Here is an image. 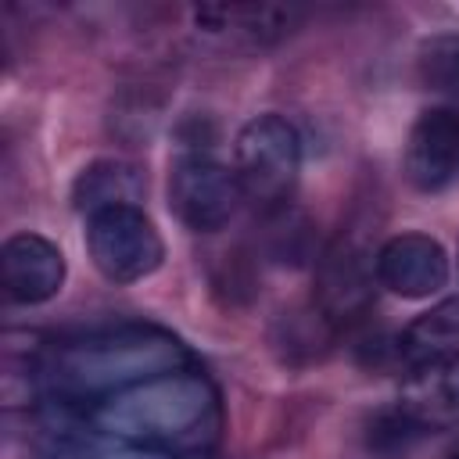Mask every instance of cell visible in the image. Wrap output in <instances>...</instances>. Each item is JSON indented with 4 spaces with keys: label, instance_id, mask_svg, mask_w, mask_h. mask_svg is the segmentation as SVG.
<instances>
[{
    "label": "cell",
    "instance_id": "1",
    "mask_svg": "<svg viewBox=\"0 0 459 459\" xmlns=\"http://www.w3.org/2000/svg\"><path fill=\"white\" fill-rule=\"evenodd\" d=\"M190 366L186 344L161 326H108L47 348L32 362V384L57 409H93L143 380Z\"/></svg>",
    "mask_w": 459,
    "mask_h": 459
},
{
    "label": "cell",
    "instance_id": "2",
    "mask_svg": "<svg viewBox=\"0 0 459 459\" xmlns=\"http://www.w3.org/2000/svg\"><path fill=\"white\" fill-rule=\"evenodd\" d=\"M100 434L172 455L212 459L222 441V398L219 387L194 366L143 380L86 412Z\"/></svg>",
    "mask_w": 459,
    "mask_h": 459
},
{
    "label": "cell",
    "instance_id": "3",
    "mask_svg": "<svg viewBox=\"0 0 459 459\" xmlns=\"http://www.w3.org/2000/svg\"><path fill=\"white\" fill-rule=\"evenodd\" d=\"M301 140L280 115H255L233 140V176L240 197L258 212H276L298 186Z\"/></svg>",
    "mask_w": 459,
    "mask_h": 459
},
{
    "label": "cell",
    "instance_id": "4",
    "mask_svg": "<svg viewBox=\"0 0 459 459\" xmlns=\"http://www.w3.org/2000/svg\"><path fill=\"white\" fill-rule=\"evenodd\" d=\"M240 186L233 169L215 158V147L204 133H183L176 158L169 161V208L186 230L215 233L240 208Z\"/></svg>",
    "mask_w": 459,
    "mask_h": 459
},
{
    "label": "cell",
    "instance_id": "5",
    "mask_svg": "<svg viewBox=\"0 0 459 459\" xmlns=\"http://www.w3.org/2000/svg\"><path fill=\"white\" fill-rule=\"evenodd\" d=\"M86 251L104 280L140 283L158 273L165 240L140 204H122L86 219Z\"/></svg>",
    "mask_w": 459,
    "mask_h": 459
},
{
    "label": "cell",
    "instance_id": "6",
    "mask_svg": "<svg viewBox=\"0 0 459 459\" xmlns=\"http://www.w3.org/2000/svg\"><path fill=\"white\" fill-rule=\"evenodd\" d=\"M377 255L359 233H341L316 265V308L330 326H351L373 301Z\"/></svg>",
    "mask_w": 459,
    "mask_h": 459
},
{
    "label": "cell",
    "instance_id": "7",
    "mask_svg": "<svg viewBox=\"0 0 459 459\" xmlns=\"http://www.w3.org/2000/svg\"><path fill=\"white\" fill-rule=\"evenodd\" d=\"M405 179L420 194H441L459 179V111L448 104H434L416 115L405 158Z\"/></svg>",
    "mask_w": 459,
    "mask_h": 459
},
{
    "label": "cell",
    "instance_id": "8",
    "mask_svg": "<svg viewBox=\"0 0 459 459\" xmlns=\"http://www.w3.org/2000/svg\"><path fill=\"white\" fill-rule=\"evenodd\" d=\"M377 283L398 298L420 301L448 283V255L427 233H394L377 247Z\"/></svg>",
    "mask_w": 459,
    "mask_h": 459
},
{
    "label": "cell",
    "instance_id": "9",
    "mask_svg": "<svg viewBox=\"0 0 459 459\" xmlns=\"http://www.w3.org/2000/svg\"><path fill=\"white\" fill-rule=\"evenodd\" d=\"M65 273L61 247L39 233H14L0 247V280L7 301L14 305L50 301L65 287Z\"/></svg>",
    "mask_w": 459,
    "mask_h": 459
},
{
    "label": "cell",
    "instance_id": "10",
    "mask_svg": "<svg viewBox=\"0 0 459 459\" xmlns=\"http://www.w3.org/2000/svg\"><path fill=\"white\" fill-rule=\"evenodd\" d=\"M394 405L423 434L459 423V355H441L405 366V380Z\"/></svg>",
    "mask_w": 459,
    "mask_h": 459
},
{
    "label": "cell",
    "instance_id": "11",
    "mask_svg": "<svg viewBox=\"0 0 459 459\" xmlns=\"http://www.w3.org/2000/svg\"><path fill=\"white\" fill-rule=\"evenodd\" d=\"M190 22L204 36L237 39V43H269L283 36L294 22V11L287 7H240V4H215V7H194Z\"/></svg>",
    "mask_w": 459,
    "mask_h": 459
},
{
    "label": "cell",
    "instance_id": "12",
    "mask_svg": "<svg viewBox=\"0 0 459 459\" xmlns=\"http://www.w3.org/2000/svg\"><path fill=\"white\" fill-rule=\"evenodd\" d=\"M39 459H172V455L108 437L93 423H75L68 416H57L39 441Z\"/></svg>",
    "mask_w": 459,
    "mask_h": 459
},
{
    "label": "cell",
    "instance_id": "13",
    "mask_svg": "<svg viewBox=\"0 0 459 459\" xmlns=\"http://www.w3.org/2000/svg\"><path fill=\"white\" fill-rule=\"evenodd\" d=\"M143 176L126 165V161H93L86 165L75 183H72V204L79 215H97L108 208H122V204H140L143 201Z\"/></svg>",
    "mask_w": 459,
    "mask_h": 459
},
{
    "label": "cell",
    "instance_id": "14",
    "mask_svg": "<svg viewBox=\"0 0 459 459\" xmlns=\"http://www.w3.org/2000/svg\"><path fill=\"white\" fill-rule=\"evenodd\" d=\"M398 355L405 366L423 359L459 355V298H445L430 312L416 316L398 337Z\"/></svg>",
    "mask_w": 459,
    "mask_h": 459
},
{
    "label": "cell",
    "instance_id": "15",
    "mask_svg": "<svg viewBox=\"0 0 459 459\" xmlns=\"http://www.w3.org/2000/svg\"><path fill=\"white\" fill-rule=\"evenodd\" d=\"M420 75L459 111V36H434L420 50Z\"/></svg>",
    "mask_w": 459,
    "mask_h": 459
},
{
    "label": "cell",
    "instance_id": "16",
    "mask_svg": "<svg viewBox=\"0 0 459 459\" xmlns=\"http://www.w3.org/2000/svg\"><path fill=\"white\" fill-rule=\"evenodd\" d=\"M420 437H423V430H420L398 405H387V409L373 412L369 423H366V445H369V452H377L380 459H398V455H405Z\"/></svg>",
    "mask_w": 459,
    "mask_h": 459
},
{
    "label": "cell",
    "instance_id": "17",
    "mask_svg": "<svg viewBox=\"0 0 459 459\" xmlns=\"http://www.w3.org/2000/svg\"><path fill=\"white\" fill-rule=\"evenodd\" d=\"M448 459H459V441L452 445V452H448Z\"/></svg>",
    "mask_w": 459,
    "mask_h": 459
}]
</instances>
